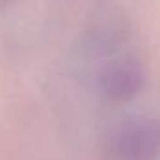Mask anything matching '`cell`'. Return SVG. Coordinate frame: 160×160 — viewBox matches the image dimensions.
I'll return each mask as SVG.
<instances>
[{
    "mask_svg": "<svg viewBox=\"0 0 160 160\" xmlns=\"http://www.w3.org/2000/svg\"><path fill=\"white\" fill-rule=\"evenodd\" d=\"M116 155L119 160L160 158V118L142 116L127 121L116 138Z\"/></svg>",
    "mask_w": 160,
    "mask_h": 160,
    "instance_id": "obj_1",
    "label": "cell"
},
{
    "mask_svg": "<svg viewBox=\"0 0 160 160\" xmlns=\"http://www.w3.org/2000/svg\"><path fill=\"white\" fill-rule=\"evenodd\" d=\"M99 86L104 97L112 102H128L136 99L145 86V71L143 65L136 58H118L108 63L102 73Z\"/></svg>",
    "mask_w": 160,
    "mask_h": 160,
    "instance_id": "obj_2",
    "label": "cell"
}]
</instances>
